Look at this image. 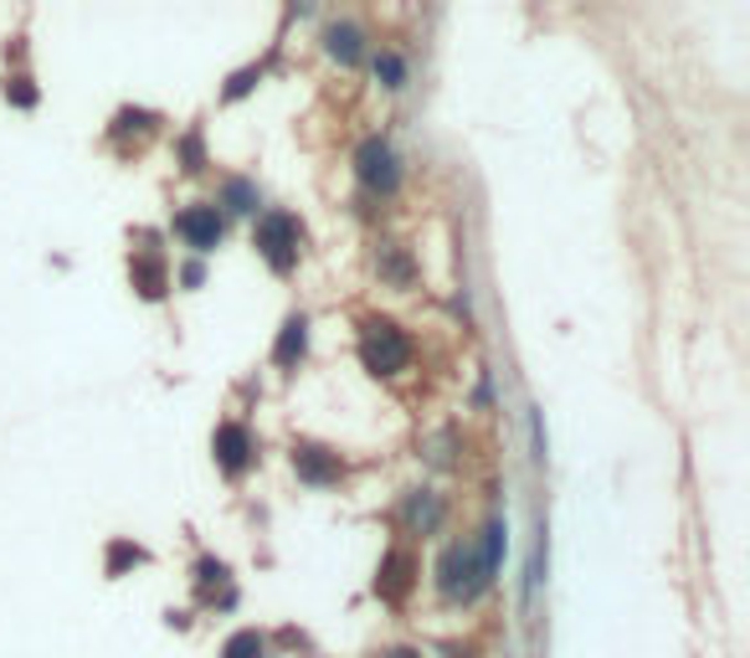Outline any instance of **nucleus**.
<instances>
[{
	"instance_id": "nucleus-1",
	"label": "nucleus",
	"mask_w": 750,
	"mask_h": 658,
	"mask_svg": "<svg viewBox=\"0 0 750 658\" xmlns=\"http://www.w3.org/2000/svg\"><path fill=\"white\" fill-rule=\"evenodd\" d=\"M361 360L371 375H401L406 360H411V340L390 319H371L365 325V340H361Z\"/></svg>"
},
{
	"instance_id": "nucleus-2",
	"label": "nucleus",
	"mask_w": 750,
	"mask_h": 658,
	"mask_svg": "<svg viewBox=\"0 0 750 658\" xmlns=\"http://www.w3.org/2000/svg\"><path fill=\"white\" fill-rule=\"evenodd\" d=\"M483 566L479 555H473V545H448L442 551V561H437V592L448 602H479L483 592Z\"/></svg>"
},
{
	"instance_id": "nucleus-3",
	"label": "nucleus",
	"mask_w": 750,
	"mask_h": 658,
	"mask_svg": "<svg viewBox=\"0 0 750 658\" xmlns=\"http://www.w3.org/2000/svg\"><path fill=\"white\" fill-rule=\"evenodd\" d=\"M299 242H303V226L288 216V211H268L257 222V253L268 257L272 273H293L299 268Z\"/></svg>"
},
{
	"instance_id": "nucleus-4",
	"label": "nucleus",
	"mask_w": 750,
	"mask_h": 658,
	"mask_svg": "<svg viewBox=\"0 0 750 658\" xmlns=\"http://www.w3.org/2000/svg\"><path fill=\"white\" fill-rule=\"evenodd\" d=\"M211 453H216V468H222L226 479H242V474L253 468V458H257V443H253V433H247L242 422H222L216 437H211Z\"/></svg>"
},
{
	"instance_id": "nucleus-5",
	"label": "nucleus",
	"mask_w": 750,
	"mask_h": 658,
	"mask_svg": "<svg viewBox=\"0 0 750 658\" xmlns=\"http://www.w3.org/2000/svg\"><path fill=\"white\" fill-rule=\"evenodd\" d=\"M355 176L371 185V191L390 195L401 185V164H396V150H390L386 139H365L361 150H355Z\"/></svg>"
},
{
	"instance_id": "nucleus-6",
	"label": "nucleus",
	"mask_w": 750,
	"mask_h": 658,
	"mask_svg": "<svg viewBox=\"0 0 750 658\" xmlns=\"http://www.w3.org/2000/svg\"><path fill=\"white\" fill-rule=\"evenodd\" d=\"M175 232H181L185 247H195V253H216V247H222V211L185 206L181 216H175Z\"/></svg>"
},
{
	"instance_id": "nucleus-7",
	"label": "nucleus",
	"mask_w": 750,
	"mask_h": 658,
	"mask_svg": "<svg viewBox=\"0 0 750 658\" xmlns=\"http://www.w3.org/2000/svg\"><path fill=\"white\" fill-rule=\"evenodd\" d=\"M293 474H299L303 484L324 489V484H334L340 474H345V464H340V453L319 448V443H299V448H293Z\"/></svg>"
},
{
	"instance_id": "nucleus-8",
	"label": "nucleus",
	"mask_w": 750,
	"mask_h": 658,
	"mask_svg": "<svg viewBox=\"0 0 750 658\" xmlns=\"http://www.w3.org/2000/svg\"><path fill=\"white\" fill-rule=\"evenodd\" d=\"M129 278H135L139 288V299H165V288H170V273H165V257H154V253H139L135 263H129Z\"/></svg>"
},
{
	"instance_id": "nucleus-9",
	"label": "nucleus",
	"mask_w": 750,
	"mask_h": 658,
	"mask_svg": "<svg viewBox=\"0 0 750 658\" xmlns=\"http://www.w3.org/2000/svg\"><path fill=\"white\" fill-rule=\"evenodd\" d=\"M303 350H309V319L288 315L283 319V335H278V344H272V360H278L283 371H293V365L303 360Z\"/></svg>"
},
{
	"instance_id": "nucleus-10",
	"label": "nucleus",
	"mask_w": 750,
	"mask_h": 658,
	"mask_svg": "<svg viewBox=\"0 0 750 658\" xmlns=\"http://www.w3.org/2000/svg\"><path fill=\"white\" fill-rule=\"evenodd\" d=\"M406 586H411V555H406V551H390L386 566H381V582H375V592H381V597H390V602H401Z\"/></svg>"
},
{
	"instance_id": "nucleus-11",
	"label": "nucleus",
	"mask_w": 750,
	"mask_h": 658,
	"mask_svg": "<svg viewBox=\"0 0 750 658\" xmlns=\"http://www.w3.org/2000/svg\"><path fill=\"white\" fill-rule=\"evenodd\" d=\"M324 46H330V57H340V62H361L365 31L355 26V21H334V26L324 31Z\"/></svg>"
},
{
	"instance_id": "nucleus-12",
	"label": "nucleus",
	"mask_w": 750,
	"mask_h": 658,
	"mask_svg": "<svg viewBox=\"0 0 750 658\" xmlns=\"http://www.w3.org/2000/svg\"><path fill=\"white\" fill-rule=\"evenodd\" d=\"M406 524H411V530H417V535H432L437 524H442V505H437L432 494L427 489H417V494H406Z\"/></svg>"
},
{
	"instance_id": "nucleus-13",
	"label": "nucleus",
	"mask_w": 750,
	"mask_h": 658,
	"mask_svg": "<svg viewBox=\"0 0 750 658\" xmlns=\"http://www.w3.org/2000/svg\"><path fill=\"white\" fill-rule=\"evenodd\" d=\"M504 520H489V530H483V555H479V566H483V582H494L499 566H504Z\"/></svg>"
},
{
	"instance_id": "nucleus-14",
	"label": "nucleus",
	"mask_w": 750,
	"mask_h": 658,
	"mask_svg": "<svg viewBox=\"0 0 750 658\" xmlns=\"http://www.w3.org/2000/svg\"><path fill=\"white\" fill-rule=\"evenodd\" d=\"M222 206L237 211V216H253V211L262 206V195H257L253 180H226V185H222Z\"/></svg>"
},
{
	"instance_id": "nucleus-15",
	"label": "nucleus",
	"mask_w": 750,
	"mask_h": 658,
	"mask_svg": "<svg viewBox=\"0 0 750 658\" xmlns=\"http://www.w3.org/2000/svg\"><path fill=\"white\" fill-rule=\"evenodd\" d=\"M375 83H381V88H406V62L396 57V52H375Z\"/></svg>"
},
{
	"instance_id": "nucleus-16",
	"label": "nucleus",
	"mask_w": 750,
	"mask_h": 658,
	"mask_svg": "<svg viewBox=\"0 0 750 658\" xmlns=\"http://www.w3.org/2000/svg\"><path fill=\"white\" fill-rule=\"evenodd\" d=\"M222 658H268V638L247 628V633H237V638H226Z\"/></svg>"
},
{
	"instance_id": "nucleus-17",
	"label": "nucleus",
	"mask_w": 750,
	"mask_h": 658,
	"mask_svg": "<svg viewBox=\"0 0 750 658\" xmlns=\"http://www.w3.org/2000/svg\"><path fill=\"white\" fill-rule=\"evenodd\" d=\"M540 582H545V524L535 530V551H529V571H525V597L529 602L540 597Z\"/></svg>"
},
{
	"instance_id": "nucleus-18",
	"label": "nucleus",
	"mask_w": 750,
	"mask_h": 658,
	"mask_svg": "<svg viewBox=\"0 0 750 658\" xmlns=\"http://www.w3.org/2000/svg\"><path fill=\"white\" fill-rule=\"evenodd\" d=\"M375 268L386 273V278H390L396 288H406L411 278H417V273H411V263H406V257L396 253V247H381V257H375Z\"/></svg>"
},
{
	"instance_id": "nucleus-19",
	"label": "nucleus",
	"mask_w": 750,
	"mask_h": 658,
	"mask_svg": "<svg viewBox=\"0 0 750 658\" xmlns=\"http://www.w3.org/2000/svg\"><path fill=\"white\" fill-rule=\"evenodd\" d=\"M139 561H144V551L129 545V540H114V545H108V576H119L124 566H139Z\"/></svg>"
},
{
	"instance_id": "nucleus-20",
	"label": "nucleus",
	"mask_w": 750,
	"mask_h": 658,
	"mask_svg": "<svg viewBox=\"0 0 750 658\" xmlns=\"http://www.w3.org/2000/svg\"><path fill=\"white\" fill-rule=\"evenodd\" d=\"M6 98H11L15 108H36V88H31V77H11V83H6Z\"/></svg>"
},
{
	"instance_id": "nucleus-21",
	"label": "nucleus",
	"mask_w": 750,
	"mask_h": 658,
	"mask_svg": "<svg viewBox=\"0 0 750 658\" xmlns=\"http://www.w3.org/2000/svg\"><path fill=\"white\" fill-rule=\"evenodd\" d=\"M195 582H201V592H211V586H222V582H226V566H222V561H211V555H206V561L195 566Z\"/></svg>"
},
{
	"instance_id": "nucleus-22",
	"label": "nucleus",
	"mask_w": 750,
	"mask_h": 658,
	"mask_svg": "<svg viewBox=\"0 0 750 658\" xmlns=\"http://www.w3.org/2000/svg\"><path fill=\"white\" fill-rule=\"evenodd\" d=\"M257 77H262V67H247V73H237V77H232V83H226V98H242V93L253 88Z\"/></svg>"
},
{
	"instance_id": "nucleus-23",
	"label": "nucleus",
	"mask_w": 750,
	"mask_h": 658,
	"mask_svg": "<svg viewBox=\"0 0 750 658\" xmlns=\"http://www.w3.org/2000/svg\"><path fill=\"white\" fill-rule=\"evenodd\" d=\"M201 278H206V268H201V263H185V268H181V284L185 288H201Z\"/></svg>"
},
{
	"instance_id": "nucleus-24",
	"label": "nucleus",
	"mask_w": 750,
	"mask_h": 658,
	"mask_svg": "<svg viewBox=\"0 0 750 658\" xmlns=\"http://www.w3.org/2000/svg\"><path fill=\"white\" fill-rule=\"evenodd\" d=\"M390 658H417V654H390Z\"/></svg>"
}]
</instances>
